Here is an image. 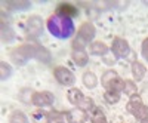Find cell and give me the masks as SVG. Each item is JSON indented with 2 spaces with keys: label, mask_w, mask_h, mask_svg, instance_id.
Instances as JSON below:
<instances>
[{
  "label": "cell",
  "mask_w": 148,
  "mask_h": 123,
  "mask_svg": "<svg viewBox=\"0 0 148 123\" xmlns=\"http://www.w3.org/2000/svg\"><path fill=\"white\" fill-rule=\"evenodd\" d=\"M56 15H61V16H67V18H74V16H77L79 14V9L71 5V3H59V6L56 8V12H55Z\"/></svg>",
  "instance_id": "30bf717a"
},
{
  "label": "cell",
  "mask_w": 148,
  "mask_h": 123,
  "mask_svg": "<svg viewBox=\"0 0 148 123\" xmlns=\"http://www.w3.org/2000/svg\"><path fill=\"white\" fill-rule=\"evenodd\" d=\"M123 92H125L126 95L132 96L136 93V88H135V83L132 80H125V89H123Z\"/></svg>",
  "instance_id": "603a6c76"
},
{
  "label": "cell",
  "mask_w": 148,
  "mask_h": 123,
  "mask_svg": "<svg viewBox=\"0 0 148 123\" xmlns=\"http://www.w3.org/2000/svg\"><path fill=\"white\" fill-rule=\"evenodd\" d=\"M142 56H144L145 61H148V37L142 43Z\"/></svg>",
  "instance_id": "d4e9b609"
},
{
  "label": "cell",
  "mask_w": 148,
  "mask_h": 123,
  "mask_svg": "<svg viewBox=\"0 0 148 123\" xmlns=\"http://www.w3.org/2000/svg\"><path fill=\"white\" fill-rule=\"evenodd\" d=\"M53 76L62 86H73L74 85V74L67 68V67H56L53 70Z\"/></svg>",
  "instance_id": "52a82bcc"
},
{
  "label": "cell",
  "mask_w": 148,
  "mask_h": 123,
  "mask_svg": "<svg viewBox=\"0 0 148 123\" xmlns=\"http://www.w3.org/2000/svg\"><path fill=\"white\" fill-rule=\"evenodd\" d=\"M101 83H102V86L105 88V91L123 92V89H125V80H123L114 70L105 71L104 76H102Z\"/></svg>",
  "instance_id": "277c9868"
},
{
  "label": "cell",
  "mask_w": 148,
  "mask_h": 123,
  "mask_svg": "<svg viewBox=\"0 0 148 123\" xmlns=\"http://www.w3.org/2000/svg\"><path fill=\"white\" fill-rule=\"evenodd\" d=\"M135 117L136 119H139L141 122H144V120H148V107H145L144 104H142V107L136 111V114H135Z\"/></svg>",
  "instance_id": "cb8c5ba5"
},
{
  "label": "cell",
  "mask_w": 148,
  "mask_h": 123,
  "mask_svg": "<svg viewBox=\"0 0 148 123\" xmlns=\"http://www.w3.org/2000/svg\"><path fill=\"white\" fill-rule=\"evenodd\" d=\"M111 49H113V54L116 58H127L130 55V47H129V43L121 39V37H116L113 40V46H111Z\"/></svg>",
  "instance_id": "8992f818"
},
{
  "label": "cell",
  "mask_w": 148,
  "mask_h": 123,
  "mask_svg": "<svg viewBox=\"0 0 148 123\" xmlns=\"http://www.w3.org/2000/svg\"><path fill=\"white\" fill-rule=\"evenodd\" d=\"M55 101V98L51 92H47V91H43V92H36L33 93L31 96V102L37 107H49V105H52Z\"/></svg>",
  "instance_id": "ba28073f"
},
{
  "label": "cell",
  "mask_w": 148,
  "mask_h": 123,
  "mask_svg": "<svg viewBox=\"0 0 148 123\" xmlns=\"http://www.w3.org/2000/svg\"><path fill=\"white\" fill-rule=\"evenodd\" d=\"M9 123H28V119L22 111H14L9 117Z\"/></svg>",
  "instance_id": "ac0fdd59"
},
{
  "label": "cell",
  "mask_w": 148,
  "mask_h": 123,
  "mask_svg": "<svg viewBox=\"0 0 148 123\" xmlns=\"http://www.w3.org/2000/svg\"><path fill=\"white\" fill-rule=\"evenodd\" d=\"M83 85L86 86V88H89V89L96 88V85H98V79H96V76L93 74V73H90V71L84 73V74H83Z\"/></svg>",
  "instance_id": "2e32d148"
},
{
  "label": "cell",
  "mask_w": 148,
  "mask_h": 123,
  "mask_svg": "<svg viewBox=\"0 0 148 123\" xmlns=\"http://www.w3.org/2000/svg\"><path fill=\"white\" fill-rule=\"evenodd\" d=\"M107 52H108V47H107L105 43H102V42H92V45H90V54L102 56Z\"/></svg>",
  "instance_id": "9a60e30c"
},
{
  "label": "cell",
  "mask_w": 148,
  "mask_h": 123,
  "mask_svg": "<svg viewBox=\"0 0 148 123\" xmlns=\"http://www.w3.org/2000/svg\"><path fill=\"white\" fill-rule=\"evenodd\" d=\"M53 123H64V122H62V120H61V122H53Z\"/></svg>",
  "instance_id": "484cf974"
},
{
  "label": "cell",
  "mask_w": 148,
  "mask_h": 123,
  "mask_svg": "<svg viewBox=\"0 0 148 123\" xmlns=\"http://www.w3.org/2000/svg\"><path fill=\"white\" fill-rule=\"evenodd\" d=\"M95 37V27L92 25L90 22H84L82 24V27L79 28L77 37L73 43L74 49H84V46L88 45L89 42H92Z\"/></svg>",
  "instance_id": "3957f363"
},
{
  "label": "cell",
  "mask_w": 148,
  "mask_h": 123,
  "mask_svg": "<svg viewBox=\"0 0 148 123\" xmlns=\"http://www.w3.org/2000/svg\"><path fill=\"white\" fill-rule=\"evenodd\" d=\"M90 120H92V123H108V120L101 108H93V111L90 114Z\"/></svg>",
  "instance_id": "e0dca14e"
},
{
  "label": "cell",
  "mask_w": 148,
  "mask_h": 123,
  "mask_svg": "<svg viewBox=\"0 0 148 123\" xmlns=\"http://www.w3.org/2000/svg\"><path fill=\"white\" fill-rule=\"evenodd\" d=\"M104 98L110 104H117L120 101V92H113V91H105Z\"/></svg>",
  "instance_id": "d6986e66"
},
{
  "label": "cell",
  "mask_w": 148,
  "mask_h": 123,
  "mask_svg": "<svg viewBox=\"0 0 148 123\" xmlns=\"http://www.w3.org/2000/svg\"><path fill=\"white\" fill-rule=\"evenodd\" d=\"M42 27H43V22H42L40 16L34 15L27 19V33L31 37H37L42 33Z\"/></svg>",
  "instance_id": "9c48e42d"
},
{
  "label": "cell",
  "mask_w": 148,
  "mask_h": 123,
  "mask_svg": "<svg viewBox=\"0 0 148 123\" xmlns=\"http://www.w3.org/2000/svg\"><path fill=\"white\" fill-rule=\"evenodd\" d=\"M132 73H133V77H135V80L139 82V80H142V79H144V76H145L147 70H145V67H144L141 63H138V61H135V63L132 64Z\"/></svg>",
  "instance_id": "5bb4252c"
},
{
  "label": "cell",
  "mask_w": 148,
  "mask_h": 123,
  "mask_svg": "<svg viewBox=\"0 0 148 123\" xmlns=\"http://www.w3.org/2000/svg\"><path fill=\"white\" fill-rule=\"evenodd\" d=\"M6 8L9 9H27L30 8V2H6Z\"/></svg>",
  "instance_id": "ffe728a7"
},
{
  "label": "cell",
  "mask_w": 148,
  "mask_h": 123,
  "mask_svg": "<svg viewBox=\"0 0 148 123\" xmlns=\"http://www.w3.org/2000/svg\"><path fill=\"white\" fill-rule=\"evenodd\" d=\"M142 107V101H141V98L138 96V95H132L130 96V100H129V102H127V105H126V108H127V111L130 113V114H136V111Z\"/></svg>",
  "instance_id": "4fadbf2b"
},
{
  "label": "cell",
  "mask_w": 148,
  "mask_h": 123,
  "mask_svg": "<svg viewBox=\"0 0 148 123\" xmlns=\"http://www.w3.org/2000/svg\"><path fill=\"white\" fill-rule=\"evenodd\" d=\"M10 73H12L10 67L5 63V61H2V63H0V77H2V80H6L10 76Z\"/></svg>",
  "instance_id": "44dd1931"
},
{
  "label": "cell",
  "mask_w": 148,
  "mask_h": 123,
  "mask_svg": "<svg viewBox=\"0 0 148 123\" xmlns=\"http://www.w3.org/2000/svg\"><path fill=\"white\" fill-rule=\"evenodd\" d=\"M73 59H74V63H76L79 67H83V65L88 64L89 56H88V54L84 52V49H74Z\"/></svg>",
  "instance_id": "7c38bea8"
},
{
  "label": "cell",
  "mask_w": 148,
  "mask_h": 123,
  "mask_svg": "<svg viewBox=\"0 0 148 123\" xmlns=\"http://www.w3.org/2000/svg\"><path fill=\"white\" fill-rule=\"evenodd\" d=\"M142 123H148V120H144V122H142Z\"/></svg>",
  "instance_id": "4316f807"
},
{
  "label": "cell",
  "mask_w": 148,
  "mask_h": 123,
  "mask_svg": "<svg viewBox=\"0 0 148 123\" xmlns=\"http://www.w3.org/2000/svg\"><path fill=\"white\" fill-rule=\"evenodd\" d=\"M74 28L76 27H74V22L71 18L53 14L47 19V30L56 39H61V40L70 39L74 34Z\"/></svg>",
  "instance_id": "6da1fadb"
},
{
  "label": "cell",
  "mask_w": 148,
  "mask_h": 123,
  "mask_svg": "<svg viewBox=\"0 0 148 123\" xmlns=\"http://www.w3.org/2000/svg\"><path fill=\"white\" fill-rule=\"evenodd\" d=\"M43 55L45 56H49V52L46 51L45 47H40V46H37V45H22V46L16 47L15 51L12 52L10 58H12V61H14L15 64L24 65L30 58H39V59L45 61L43 59Z\"/></svg>",
  "instance_id": "7a4b0ae2"
},
{
  "label": "cell",
  "mask_w": 148,
  "mask_h": 123,
  "mask_svg": "<svg viewBox=\"0 0 148 123\" xmlns=\"http://www.w3.org/2000/svg\"><path fill=\"white\" fill-rule=\"evenodd\" d=\"M68 101L74 105H77L79 108L84 110V111H89V110H92L93 107V102H92V98H86L83 95V92L77 88H73L68 91Z\"/></svg>",
  "instance_id": "5b68a950"
},
{
  "label": "cell",
  "mask_w": 148,
  "mask_h": 123,
  "mask_svg": "<svg viewBox=\"0 0 148 123\" xmlns=\"http://www.w3.org/2000/svg\"><path fill=\"white\" fill-rule=\"evenodd\" d=\"M2 39H3V42H10L14 39V34H12L10 28L8 25H5L3 21H2Z\"/></svg>",
  "instance_id": "7402d4cb"
},
{
  "label": "cell",
  "mask_w": 148,
  "mask_h": 123,
  "mask_svg": "<svg viewBox=\"0 0 148 123\" xmlns=\"http://www.w3.org/2000/svg\"><path fill=\"white\" fill-rule=\"evenodd\" d=\"M88 113L82 108H74V110H70L67 113V122L68 123H84L88 120Z\"/></svg>",
  "instance_id": "8fae6325"
}]
</instances>
